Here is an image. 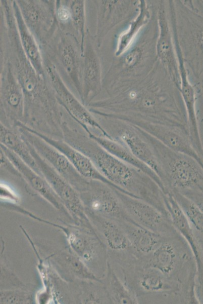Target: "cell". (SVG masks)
<instances>
[{
	"instance_id": "cell-1",
	"label": "cell",
	"mask_w": 203,
	"mask_h": 304,
	"mask_svg": "<svg viewBox=\"0 0 203 304\" xmlns=\"http://www.w3.org/2000/svg\"><path fill=\"white\" fill-rule=\"evenodd\" d=\"M100 106L107 110L100 114L110 119L163 124L189 135L179 86L159 60L145 78L112 95Z\"/></svg>"
},
{
	"instance_id": "cell-2",
	"label": "cell",
	"mask_w": 203,
	"mask_h": 304,
	"mask_svg": "<svg viewBox=\"0 0 203 304\" xmlns=\"http://www.w3.org/2000/svg\"><path fill=\"white\" fill-rule=\"evenodd\" d=\"M63 138L88 157L98 171L120 192L142 200L168 214L163 192L148 175L111 154L89 136L71 129L67 125L63 128Z\"/></svg>"
},
{
	"instance_id": "cell-3",
	"label": "cell",
	"mask_w": 203,
	"mask_h": 304,
	"mask_svg": "<svg viewBox=\"0 0 203 304\" xmlns=\"http://www.w3.org/2000/svg\"><path fill=\"white\" fill-rule=\"evenodd\" d=\"M152 15L130 47L116 57L107 78L108 88L112 95L145 78L158 59L156 51L159 33L157 1H151Z\"/></svg>"
},
{
	"instance_id": "cell-4",
	"label": "cell",
	"mask_w": 203,
	"mask_h": 304,
	"mask_svg": "<svg viewBox=\"0 0 203 304\" xmlns=\"http://www.w3.org/2000/svg\"><path fill=\"white\" fill-rule=\"evenodd\" d=\"M172 29L194 83L203 74V15L193 1H167Z\"/></svg>"
},
{
	"instance_id": "cell-5",
	"label": "cell",
	"mask_w": 203,
	"mask_h": 304,
	"mask_svg": "<svg viewBox=\"0 0 203 304\" xmlns=\"http://www.w3.org/2000/svg\"><path fill=\"white\" fill-rule=\"evenodd\" d=\"M139 259L179 283L189 302L195 301L196 261L189 245L179 233L165 237L149 255Z\"/></svg>"
},
{
	"instance_id": "cell-6",
	"label": "cell",
	"mask_w": 203,
	"mask_h": 304,
	"mask_svg": "<svg viewBox=\"0 0 203 304\" xmlns=\"http://www.w3.org/2000/svg\"><path fill=\"white\" fill-rule=\"evenodd\" d=\"M118 269L119 273L116 272L135 294L138 303H189L179 283L144 265L139 259Z\"/></svg>"
},
{
	"instance_id": "cell-7",
	"label": "cell",
	"mask_w": 203,
	"mask_h": 304,
	"mask_svg": "<svg viewBox=\"0 0 203 304\" xmlns=\"http://www.w3.org/2000/svg\"><path fill=\"white\" fill-rule=\"evenodd\" d=\"M139 132L156 154L167 192L177 191L186 197L203 194V168L196 160L170 149L142 130Z\"/></svg>"
},
{
	"instance_id": "cell-8",
	"label": "cell",
	"mask_w": 203,
	"mask_h": 304,
	"mask_svg": "<svg viewBox=\"0 0 203 304\" xmlns=\"http://www.w3.org/2000/svg\"><path fill=\"white\" fill-rule=\"evenodd\" d=\"M27 143L42 176L49 183L75 222L86 229L93 236L100 239L87 215L79 192L48 164L29 143Z\"/></svg>"
},
{
	"instance_id": "cell-9",
	"label": "cell",
	"mask_w": 203,
	"mask_h": 304,
	"mask_svg": "<svg viewBox=\"0 0 203 304\" xmlns=\"http://www.w3.org/2000/svg\"><path fill=\"white\" fill-rule=\"evenodd\" d=\"M79 193L86 211L93 215L134 222L127 213L115 188L105 183L89 180Z\"/></svg>"
},
{
	"instance_id": "cell-10",
	"label": "cell",
	"mask_w": 203,
	"mask_h": 304,
	"mask_svg": "<svg viewBox=\"0 0 203 304\" xmlns=\"http://www.w3.org/2000/svg\"><path fill=\"white\" fill-rule=\"evenodd\" d=\"M16 129L21 137L78 192L87 185L89 180L81 176L61 151L38 136L27 130L22 126L21 122L17 124Z\"/></svg>"
},
{
	"instance_id": "cell-11",
	"label": "cell",
	"mask_w": 203,
	"mask_h": 304,
	"mask_svg": "<svg viewBox=\"0 0 203 304\" xmlns=\"http://www.w3.org/2000/svg\"><path fill=\"white\" fill-rule=\"evenodd\" d=\"M115 190L127 213L135 223L164 237L179 233L170 218L156 207L142 200Z\"/></svg>"
},
{
	"instance_id": "cell-12",
	"label": "cell",
	"mask_w": 203,
	"mask_h": 304,
	"mask_svg": "<svg viewBox=\"0 0 203 304\" xmlns=\"http://www.w3.org/2000/svg\"><path fill=\"white\" fill-rule=\"evenodd\" d=\"M159 33L156 45L158 60L167 70L174 81L180 86L179 72L167 1H157Z\"/></svg>"
},
{
	"instance_id": "cell-13",
	"label": "cell",
	"mask_w": 203,
	"mask_h": 304,
	"mask_svg": "<svg viewBox=\"0 0 203 304\" xmlns=\"http://www.w3.org/2000/svg\"><path fill=\"white\" fill-rule=\"evenodd\" d=\"M149 134L171 149L196 160L203 168V159L191 143L189 136L175 128L141 120L128 122Z\"/></svg>"
},
{
	"instance_id": "cell-14",
	"label": "cell",
	"mask_w": 203,
	"mask_h": 304,
	"mask_svg": "<svg viewBox=\"0 0 203 304\" xmlns=\"http://www.w3.org/2000/svg\"><path fill=\"white\" fill-rule=\"evenodd\" d=\"M111 252V257L118 266L130 263L138 259L127 235L119 222L93 215Z\"/></svg>"
},
{
	"instance_id": "cell-15",
	"label": "cell",
	"mask_w": 203,
	"mask_h": 304,
	"mask_svg": "<svg viewBox=\"0 0 203 304\" xmlns=\"http://www.w3.org/2000/svg\"><path fill=\"white\" fill-rule=\"evenodd\" d=\"M22 125L27 130L38 136L64 154L77 171L83 177L88 180L102 181L120 191L118 187L110 182L98 171L91 160L84 154L64 140L50 137L23 123Z\"/></svg>"
},
{
	"instance_id": "cell-16",
	"label": "cell",
	"mask_w": 203,
	"mask_h": 304,
	"mask_svg": "<svg viewBox=\"0 0 203 304\" xmlns=\"http://www.w3.org/2000/svg\"><path fill=\"white\" fill-rule=\"evenodd\" d=\"M121 121L122 124L118 126L114 139L125 145L137 159L153 170L163 181L162 172L151 146L134 126Z\"/></svg>"
},
{
	"instance_id": "cell-17",
	"label": "cell",
	"mask_w": 203,
	"mask_h": 304,
	"mask_svg": "<svg viewBox=\"0 0 203 304\" xmlns=\"http://www.w3.org/2000/svg\"><path fill=\"white\" fill-rule=\"evenodd\" d=\"M1 150L5 154L28 184L56 209L70 215L69 211L56 194L49 183L41 175L24 162L12 151L1 145Z\"/></svg>"
},
{
	"instance_id": "cell-18",
	"label": "cell",
	"mask_w": 203,
	"mask_h": 304,
	"mask_svg": "<svg viewBox=\"0 0 203 304\" xmlns=\"http://www.w3.org/2000/svg\"><path fill=\"white\" fill-rule=\"evenodd\" d=\"M164 200L173 225L192 250L196 261L197 273L200 275L203 270L201 253L193 230L171 191L164 194Z\"/></svg>"
},
{
	"instance_id": "cell-19",
	"label": "cell",
	"mask_w": 203,
	"mask_h": 304,
	"mask_svg": "<svg viewBox=\"0 0 203 304\" xmlns=\"http://www.w3.org/2000/svg\"><path fill=\"white\" fill-rule=\"evenodd\" d=\"M139 0L105 1L100 15L101 33L104 35L118 25L127 24L137 14Z\"/></svg>"
},
{
	"instance_id": "cell-20",
	"label": "cell",
	"mask_w": 203,
	"mask_h": 304,
	"mask_svg": "<svg viewBox=\"0 0 203 304\" xmlns=\"http://www.w3.org/2000/svg\"><path fill=\"white\" fill-rule=\"evenodd\" d=\"M118 221L125 232L138 259L149 255L166 237L145 229L133 222Z\"/></svg>"
},
{
	"instance_id": "cell-21",
	"label": "cell",
	"mask_w": 203,
	"mask_h": 304,
	"mask_svg": "<svg viewBox=\"0 0 203 304\" xmlns=\"http://www.w3.org/2000/svg\"><path fill=\"white\" fill-rule=\"evenodd\" d=\"M87 134L89 137L109 153L144 173L157 183L164 193L167 192L166 187L160 177L149 167L137 159L122 143L114 139L108 138L91 132Z\"/></svg>"
},
{
	"instance_id": "cell-22",
	"label": "cell",
	"mask_w": 203,
	"mask_h": 304,
	"mask_svg": "<svg viewBox=\"0 0 203 304\" xmlns=\"http://www.w3.org/2000/svg\"><path fill=\"white\" fill-rule=\"evenodd\" d=\"M151 15V1L139 0L137 14L128 23L126 28L117 37L115 57L121 55L130 47L140 31L149 21Z\"/></svg>"
},
{
	"instance_id": "cell-23",
	"label": "cell",
	"mask_w": 203,
	"mask_h": 304,
	"mask_svg": "<svg viewBox=\"0 0 203 304\" xmlns=\"http://www.w3.org/2000/svg\"><path fill=\"white\" fill-rule=\"evenodd\" d=\"M0 140L1 145L12 151L26 164L42 175L30 152L28 144L18 132H16L1 123Z\"/></svg>"
},
{
	"instance_id": "cell-24",
	"label": "cell",
	"mask_w": 203,
	"mask_h": 304,
	"mask_svg": "<svg viewBox=\"0 0 203 304\" xmlns=\"http://www.w3.org/2000/svg\"><path fill=\"white\" fill-rule=\"evenodd\" d=\"M106 288L112 303H138L135 294L123 282L109 261L106 274Z\"/></svg>"
},
{
	"instance_id": "cell-25",
	"label": "cell",
	"mask_w": 203,
	"mask_h": 304,
	"mask_svg": "<svg viewBox=\"0 0 203 304\" xmlns=\"http://www.w3.org/2000/svg\"><path fill=\"white\" fill-rule=\"evenodd\" d=\"M45 223L60 229L65 234L69 245L74 252L83 260L92 259L96 254V245L103 243L93 244L85 236L74 229L63 226L46 220H45Z\"/></svg>"
},
{
	"instance_id": "cell-26",
	"label": "cell",
	"mask_w": 203,
	"mask_h": 304,
	"mask_svg": "<svg viewBox=\"0 0 203 304\" xmlns=\"http://www.w3.org/2000/svg\"><path fill=\"white\" fill-rule=\"evenodd\" d=\"M186 216L197 238L203 237V212L191 200L179 192L171 191Z\"/></svg>"
},
{
	"instance_id": "cell-27",
	"label": "cell",
	"mask_w": 203,
	"mask_h": 304,
	"mask_svg": "<svg viewBox=\"0 0 203 304\" xmlns=\"http://www.w3.org/2000/svg\"><path fill=\"white\" fill-rule=\"evenodd\" d=\"M63 257L66 264L78 278L102 282L100 278L91 272L84 264L82 259L75 253H66Z\"/></svg>"
},
{
	"instance_id": "cell-28",
	"label": "cell",
	"mask_w": 203,
	"mask_h": 304,
	"mask_svg": "<svg viewBox=\"0 0 203 304\" xmlns=\"http://www.w3.org/2000/svg\"><path fill=\"white\" fill-rule=\"evenodd\" d=\"M1 303H31L33 302L32 294L27 291L20 290H1Z\"/></svg>"
},
{
	"instance_id": "cell-29",
	"label": "cell",
	"mask_w": 203,
	"mask_h": 304,
	"mask_svg": "<svg viewBox=\"0 0 203 304\" xmlns=\"http://www.w3.org/2000/svg\"><path fill=\"white\" fill-rule=\"evenodd\" d=\"M1 198L8 199L16 203L19 201L18 197L10 187L3 184H1Z\"/></svg>"
},
{
	"instance_id": "cell-30",
	"label": "cell",
	"mask_w": 203,
	"mask_h": 304,
	"mask_svg": "<svg viewBox=\"0 0 203 304\" xmlns=\"http://www.w3.org/2000/svg\"><path fill=\"white\" fill-rule=\"evenodd\" d=\"M193 202L203 212V194H195L188 198Z\"/></svg>"
},
{
	"instance_id": "cell-31",
	"label": "cell",
	"mask_w": 203,
	"mask_h": 304,
	"mask_svg": "<svg viewBox=\"0 0 203 304\" xmlns=\"http://www.w3.org/2000/svg\"><path fill=\"white\" fill-rule=\"evenodd\" d=\"M58 15L61 20H66L70 17V13L67 8L63 7L59 9Z\"/></svg>"
},
{
	"instance_id": "cell-32",
	"label": "cell",
	"mask_w": 203,
	"mask_h": 304,
	"mask_svg": "<svg viewBox=\"0 0 203 304\" xmlns=\"http://www.w3.org/2000/svg\"><path fill=\"white\" fill-rule=\"evenodd\" d=\"M200 3L203 6V0L199 1Z\"/></svg>"
}]
</instances>
